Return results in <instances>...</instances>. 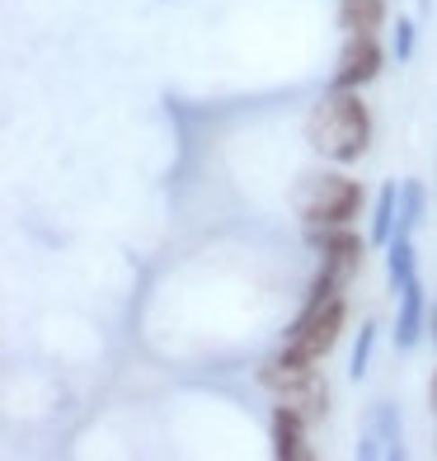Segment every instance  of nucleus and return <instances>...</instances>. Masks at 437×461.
<instances>
[{
    "label": "nucleus",
    "mask_w": 437,
    "mask_h": 461,
    "mask_svg": "<svg viewBox=\"0 0 437 461\" xmlns=\"http://www.w3.org/2000/svg\"><path fill=\"white\" fill-rule=\"evenodd\" d=\"M306 141L316 146L325 160H334V165L362 160L367 146H371V113H367L362 95L329 86L306 113Z\"/></svg>",
    "instance_id": "obj_1"
},
{
    "label": "nucleus",
    "mask_w": 437,
    "mask_h": 461,
    "mask_svg": "<svg viewBox=\"0 0 437 461\" xmlns=\"http://www.w3.org/2000/svg\"><path fill=\"white\" fill-rule=\"evenodd\" d=\"M291 203L306 226H352V217L362 212V188L339 170H306Z\"/></svg>",
    "instance_id": "obj_2"
},
{
    "label": "nucleus",
    "mask_w": 437,
    "mask_h": 461,
    "mask_svg": "<svg viewBox=\"0 0 437 461\" xmlns=\"http://www.w3.org/2000/svg\"><path fill=\"white\" fill-rule=\"evenodd\" d=\"M343 297H329V302H306L301 316L287 325V339H282V353L278 358L287 363H320L329 348L339 344L343 334Z\"/></svg>",
    "instance_id": "obj_3"
},
{
    "label": "nucleus",
    "mask_w": 437,
    "mask_h": 461,
    "mask_svg": "<svg viewBox=\"0 0 437 461\" xmlns=\"http://www.w3.org/2000/svg\"><path fill=\"white\" fill-rule=\"evenodd\" d=\"M259 386L273 395V401L301 410L306 419H325V410H329V386H325V376L316 372V363L273 358V363L259 367Z\"/></svg>",
    "instance_id": "obj_4"
},
{
    "label": "nucleus",
    "mask_w": 437,
    "mask_h": 461,
    "mask_svg": "<svg viewBox=\"0 0 437 461\" xmlns=\"http://www.w3.org/2000/svg\"><path fill=\"white\" fill-rule=\"evenodd\" d=\"M306 245L320 255V274L334 283H352L362 268V236L352 226H306Z\"/></svg>",
    "instance_id": "obj_5"
},
{
    "label": "nucleus",
    "mask_w": 437,
    "mask_h": 461,
    "mask_svg": "<svg viewBox=\"0 0 437 461\" xmlns=\"http://www.w3.org/2000/svg\"><path fill=\"white\" fill-rule=\"evenodd\" d=\"M381 43H377V33H348V48L339 57V71H334V86L339 90H362L367 80H377L381 76Z\"/></svg>",
    "instance_id": "obj_6"
},
{
    "label": "nucleus",
    "mask_w": 437,
    "mask_h": 461,
    "mask_svg": "<svg viewBox=\"0 0 437 461\" xmlns=\"http://www.w3.org/2000/svg\"><path fill=\"white\" fill-rule=\"evenodd\" d=\"M358 456H405L400 447V419H395V405L390 401H377L371 405V419L362 429V443H358Z\"/></svg>",
    "instance_id": "obj_7"
},
{
    "label": "nucleus",
    "mask_w": 437,
    "mask_h": 461,
    "mask_svg": "<svg viewBox=\"0 0 437 461\" xmlns=\"http://www.w3.org/2000/svg\"><path fill=\"white\" fill-rule=\"evenodd\" d=\"M306 424L310 419L291 405H273V456L278 461H306L310 456V443H306Z\"/></svg>",
    "instance_id": "obj_8"
},
{
    "label": "nucleus",
    "mask_w": 437,
    "mask_h": 461,
    "mask_svg": "<svg viewBox=\"0 0 437 461\" xmlns=\"http://www.w3.org/2000/svg\"><path fill=\"white\" fill-rule=\"evenodd\" d=\"M424 339V283L414 278L400 287V316H395V344L414 348Z\"/></svg>",
    "instance_id": "obj_9"
},
{
    "label": "nucleus",
    "mask_w": 437,
    "mask_h": 461,
    "mask_svg": "<svg viewBox=\"0 0 437 461\" xmlns=\"http://www.w3.org/2000/svg\"><path fill=\"white\" fill-rule=\"evenodd\" d=\"M386 274H390V292H400L405 283L419 278V255H414V240L395 230L386 245Z\"/></svg>",
    "instance_id": "obj_10"
},
{
    "label": "nucleus",
    "mask_w": 437,
    "mask_h": 461,
    "mask_svg": "<svg viewBox=\"0 0 437 461\" xmlns=\"http://www.w3.org/2000/svg\"><path fill=\"white\" fill-rule=\"evenodd\" d=\"M386 19V0H339V29L343 33H377Z\"/></svg>",
    "instance_id": "obj_11"
},
{
    "label": "nucleus",
    "mask_w": 437,
    "mask_h": 461,
    "mask_svg": "<svg viewBox=\"0 0 437 461\" xmlns=\"http://www.w3.org/2000/svg\"><path fill=\"white\" fill-rule=\"evenodd\" d=\"M395 221H400V184H386L377 194V207H371V245H390Z\"/></svg>",
    "instance_id": "obj_12"
},
{
    "label": "nucleus",
    "mask_w": 437,
    "mask_h": 461,
    "mask_svg": "<svg viewBox=\"0 0 437 461\" xmlns=\"http://www.w3.org/2000/svg\"><path fill=\"white\" fill-rule=\"evenodd\" d=\"M424 207H428L424 184H419V179L400 184V221H395V230H400V236H414V226L424 221Z\"/></svg>",
    "instance_id": "obj_13"
},
{
    "label": "nucleus",
    "mask_w": 437,
    "mask_h": 461,
    "mask_svg": "<svg viewBox=\"0 0 437 461\" xmlns=\"http://www.w3.org/2000/svg\"><path fill=\"white\" fill-rule=\"evenodd\" d=\"M371 348H377V325H362L358 344H352V363H348V376L352 382H362L367 367H371Z\"/></svg>",
    "instance_id": "obj_14"
},
{
    "label": "nucleus",
    "mask_w": 437,
    "mask_h": 461,
    "mask_svg": "<svg viewBox=\"0 0 437 461\" xmlns=\"http://www.w3.org/2000/svg\"><path fill=\"white\" fill-rule=\"evenodd\" d=\"M390 52L400 57V61H409V57H414V19H400V24H395V38H390Z\"/></svg>",
    "instance_id": "obj_15"
},
{
    "label": "nucleus",
    "mask_w": 437,
    "mask_h": 461,
    "mask_svg": "<svg viewBox=\"0 0 437 461\" xmlns=\"http://www.w3.org/2000/svg\"><path fill=\"white\" fill-rule=\"evenodd\" d=\"M428 405H433V414H437V372H433V382H428Z\"/></svg>",
    "instance_id": "obj_16"
},
{
    "label": "nucleus",
    "mask_w": 437,
    "mask_h": 461,
    "mask_svg": "<svg viewBox=\"0 0 437 461\" xmlns=\"http://www.w3.org/2000/svg\"><path fill=\"white\" fill-rule=\"evenodd\" d=\"M428 321H433V339H437V306L428 311Z\"/></svg>",
    "instance_id": "obj_17"
}]
</instances>
